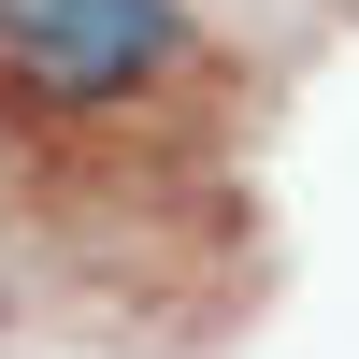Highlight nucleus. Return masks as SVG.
Segmentation results:
<instances>
[{
	"label": "nucleus",
	"instance_id": "f257e3e1",
	"mask_svg": "<svg viewBox=\"0 0 359 359\" xmlns=\"http://www.w3.org/2000/svg\"><path fill=\"white\" fill-rule=\"evenodd\" d=\"M201 57L187 0H0V101L29 115H115Z\"/></svg>",
	"mask_w": 359,
	"mask_h": 359
}]
</instances>
